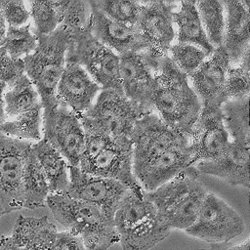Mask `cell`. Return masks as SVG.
Masks as SVG:
<instances>
[{
  "mask_svg": "<svg viewBox=\"0 0 250 250\" xmlns=\"http://www.w3.org/2000/svg\"><path fill=\"white\" fill-rule=\"evenodd\" d=\"M152 95V110L169 127L188 139L200 114L202 104L183 73L166 56L158 66Z\"/></svg>",
  "mask_w": 250,
  "mask_h": 250,
  "instance_id": "6da1fadb",
  "label": "cell"
},
{
  "mask_svg": "<svg viewBox=\"0 0 250 250\" xmlns=\"http://www.w3.org/2000/svg\"><path fill=\"white\" fill-rule=\"evenodd\" d=\"M46 205L66 231L82 239L87 250H107L119 242L113 218L96 205L65 193H50Z\"/></svg>",
  "mask_w": 250,
  "mask_h": 250,
  "instance_id": "7a4b0ae2",
  "label": "cell"
},
{
  "mask_svg": "<svg viewBox=\"0 0 250 250\" xmlns=\"http://www.w3.org/2000/svg\"><path fill=\"white\" fill-rule=\"evenodd\" d=\"M194 166L144 196L153 205L158 218L171 230L188 229L195 222L207 189L198 179Z\"/></svg>",
  "mask_w": 250,
  "mask_h": 250,
  "instance_id": "3957f363",
  "label": "cell"
},
{
  "mask_svg": "<svg viewBox=\"0 0 250 250\" xmlns=\"http://www.w3.org/2000/svg\"><path fill=\"white\" fill-rule=\"evenodd\" d=\"M113 223L122 250H148L171 231L144 191L138 194L128 189L115 209Z\"/></svg>",
  "mask_w": 250,
  "mask_h": 250,
  "instance_id": "277c9868",
  "label": "cell"
},
{
  "mask_svg": "<svg viewBox=\"0 0 250 250\" xmlns=\"http://www.w3.org/2000/svg\"><path fill=\"white\" fill-rule=\"evenodd\" d=\"M36 37L35 50L22 61L24 74L37 90L45 112L58 104L56 89L65 65L69 31L59 25L52 33Z\"/></svg>",
  "mask_w": 250,
  "mask_h": 250,
  "instance_id": "5b68a950",
  "label": "cell"
},
{
  "mask_svg": "<svg viewBox=\"0 0 250 250\" xmlns=\"http://www.w3.org/2000/svg\"><path fill=\"white\" fill-rule=\"evenodd\" d=\"M65 61L80 64L102 90L112 89L123 93L119 77V56L96 39L90 29L69 31Z\"/></svg>",
  "mask_w": 250,
  "mask_h": 250,
  "instance_id": "8992f818",
  "label": "cell"
},
{
  "mask_svg": "<svg viewBox=\"0 0 250 250\" xmlns=\"http://www.w3.org/2000/svg\"><path fill=\"white\" fill-rule=\"evenodd\" d=\"M151 112L129 100L123 93L112 89L101 90L94 104L83 116L118 142L131 141L136 122ZM79 116V115H78Z\"/></svg>",
  "mask_w": 250,
  "mask_h": 250,
  "instance_id": "52a82bcc",
  "label": "cell"
},
{
  "mask_svg": "<svg viewBox=\"0 0 250 250\" xmlns=\"http://www.w3.org/2000/svg\"><path fill=\"white\" fill-rule=\"evenodd\" d=\"M186 138L188 137L164 123L154 111L141 117L136 122L130 137L133 148V169L136 179L159 155Z\"/></svg>",
  "mask_w": 250,
  "mask_h": 250,
  "instance_id": "ba28073f",
  "label": "cell"
},
{
  "mask_svg": "<svg viewBox=\"0 0 250 250\" xmlns=\"http://www.w3.org/2000/svg\"><path fill=\"white\" fill-rule=\"evenodd\" d=\"M242 217L225 200L207 192L193 225L186 232L210 243L229 242L244 231Z\"/></svg>",
  "mask_w": 250,
  "mask_h": 250,
  "instance_id": "9c48e42d",
  "label": "cell"
},
{
  "mask_svg": "<svg viewBox=\"0 0 250 250\" xmlns=\"http://www.w3.org/2000/svg\"><path fill=\"white\" fill-rule=\"evenodd\" d=\"M31 142L0 133V212L2 215L23 208L21 180Z\"/></svg>",
  "mask_w": 250,
  "mask_h": 250,
  "instance_id": "30bf717a",
  "label": "cell"
},
{
  "mask_svg": "<svg viewBox=\"0 0 250 250\" xmlns=\"http://www.w3.org/2000/svg\"><path fill=\"white\" fill-rule=\"evenodd\" d=\"M42 138L63 156L69 166H79L85 135L76 113L60 104L43 112Z\"/></svg>",
  "mask_w": 250,
  "mask_h": 250,
  "instance_id": "8fae6325",
  "label": "cell"
},
{
  "mask_svg": "<svg viewBox=\"0 0 250 250\" xmlns=\"http://www.w3.org/2000/svg\"><path fill=\"white\" fill-rule=\"evenodd\" d=\"M176 3L167 1L142 2L141 14L136 24L146 43L145 51L150 59L160 62L168 56L175 38L173 13Z\"/></svg>",
  "mask_w": 250,
  "mask_h": 250,
  "instance_id": "7c38bea8",
  "label": "cell"
},
{
  "mask_svg": "<svg viewBox=\"0 0 250 250\" xmlns=\"http://www.w3.org/2000/svg\"><path fill=\"white\" fill-rule=\"evenodd\" d=\"M160 62L150 59L145 51L128 52L119 56V77L123 94L148 111H153L151 102Z\"/></svg>",
  "mask_w": 250,
  "mask_h": 250,
  "instance_id": "4fadbf2b",
  "label": "cell"
},
{
  "mask_svg": "<svg viewBox=\"0 0 250 250\" xmlns=\"http://www.w3.org/2000/svg\"><path fill=\"white\" fill-rule=\"evenodd\" d=\"M68 196L96 205L107 216L113 218L116 207L128 191L119 182L82 172L78 167L69 166Z\"/></svg>",
  "mask_w": 250,
  "mask_h": 250,
  "instance_id": "5bb4252c",
  "label": "cell"
},
{
  "mask_svg": "<svg viewBox=\"0 0 250 250\" xmlns=\"http://www.w3.org/2000/svg\"><path fill=\"white\" fill-rule=\"evenodd\" d=\"M229 142L221 106L202 105L188 143L194 165L199 161L217 158L226 150Z\"/></svg>",
  "mask_w": 250,
  "mask_h": 250,
  "instance_id": "9a60e30c",
  "label": "cell"
},
{
  "mask_svg": "<svg viewBox=\"0 0 250 250\" xmlns=\"http://www.w3.org/2000/svg\"><path fill=\"white\" fill-rule=\"evenodd\" d=\"M78 168L90 175L115 180L138 194H142L144 191L134 174L131 141L118 142L114 140L94 159Z\"/></svg>",
  "mask_w": 250,
  "mask_h": 250,
  "instance_id": "2e32d148",
  "label": "cell"
},
{
  "mask_svg": "<svg viewBox=\"0 0 250 250\" xmlns=\"http://www.w3.org/2000/svg\"><path fill=\"white\" fill-rule=\"evenodd\" d=\"M101 90V86L80 64L65 61L57 85L56 100L58 104L81 115L91 108Z\"/></svg>",
  "mask_w": 250,
  "mask_h": 250,
  "instance_id": "e0dca14e",
  "label": "cell"
},
{
  "mask_svg": "<svg viewBox=\"0 0 250 250\" xmlns=\"http://www.w3.org/2000/svg\"><path fill=\"white\" fill-rule=\"evenodd\" d=\"M229 57L223 46L215 48L209 59L188 78L202 105L221 106L224 104V88L229 67Z\"/></svg>",
  "mask_w": 250,
  "mask_h": 250,
  "instance_id": "ac0fdd59",
  "label": "cell"
},
{
  "mask_svg": "<svg viewBox=\"0 0 250 250\" xmlns=\"http://www.w3.org/2000/svg\"><path fill=\"white\" fill-rule=\"evenodd\" d=\"M92 14L90 31L101 43L118 56L128 52H143L147 46L136 25L113 21L98 10L90 1Z\"/></svg>",
  "mask_w": 250,
  "mask_h": 250,
  "instance_id": "d6986e66",
  "label": "cell"
},
{
  "mask_svg": "<svg viewBox=\"0 0 250 250\" xmlns=\"http://www.w3.org/2000/svg\"><path fill=\"white\" fill-rule=\"evenodd\" d=\"M188 143V138L181 140L148 165L137 179L145 191H151L157 188L190 166H194Z\"/></svg>",
  "mask_w": 250,
  "mask_h": 250,
  "instance_id": "ffe728a7",
  "label": "cell"
},
{
  "mask_svg": "<svg viewBox=\"0 0 250 250\" xmlns=\"http://www.w3.org/2000/svg\"><path fill=\"white\" fill-rule=\"evenodd\" d=\"M226 25L223 47L231 66L238 65L249 50L250 1H224Z\"/></svg>",
  "mask_w": 250,
  "mask_h": 250,
  "instance_id": "44dd1931",
  "label": "cell"
},
{
  "mask_svg": "<svg viewBox=\"0 0 250 250\" xmlns=\"http://www.w3.org/2000/svg\"><path fill=\"white\" fill-rule=\"evenodd\" d=\"M249 156L250 148L230 141L220 156L208 161H199L194 167L198 173L218 177L230 186L249 188Z\"/></svg>",
  "mask_w": 250,
  "mask_h": 250,
  "instance_id": "7402d4cb",
  "label": "cell"
},
{
  "mask_svg": "<svg viewBox=\"0 0 250 250\" xmlns=\"http://www.w3.org/2000/svg\"><path fill=\"white\" fill-rule=\"evenodd\" d=\"M31 150L47 178L50 193H64L69 184V165L63 156L44 138L32 144Z\"/></svg>",
  "mask_w": 250,
  "mask_h": 250,
  "instance_id": "603a6c76",
  "label": "cell"
},
{
  "mask_svg": "<svg viewBox=\"0 0 250 250\" xmlns=\"http://www.w3.org/2000/svg\"><path fill=\"white\" fill-rule=\"evenodd\" d=\"M58 230L47 216L26 217L20 215L15 223L12 239L21 248L41 247L49 248Z\"/></svg>",
  "mask_w": 250,
  "mask_h": 250,
  "instance_id": "cb8c5ba5",
  "label": "cell"
},
{
  "mask_svg": "<svg viewBox=\"0 0 250 250\" xmlns=\"http://www.w3.org/2000/svg\"><path fill=\"white\" fill-rule=\"evenodd\" d=\"M173 21L178 28L179 43L192 44L210 56L215 48L209 42L202 26L195 1H182L178 11L173 13Z\"/></svg>",
  "mask_w": 250,
  "mask_h": 250,
  "instance_id": "d4e9b609",
  "label": "cell"
},
{
  "mask_svg": "<svg viewBox=\"0 0 250 250\" xmlns=\"http://www.w3.org/2000/svg\"><path fill=\"white\" fill-rule=\"evenodd\" d=\"M21 194L23 207L29 209L46 206V199L50 194L47 178L31 148L26 157L23 169Z\"/></svg>",
  "mask_w": 250,
  "mask_h": 250,
  "instance_id": "484cf974",
  "label": "cell"
},
{
  "mask_svg": "<svg viewBox=\"0 0 250 250\" xmlns=\"http://www.w3.org/2000/svg\"><path fill=\"white\" fill-rule=\"evenodd\" d=\"M225 127L231 141L250 148L249 97L230 100L221 105Z\"/></svg>",
  "mask_w": 250,
  "mask_h": 250,
  "instance_id": "4316f807",
  "label": "cell"
},
{
  "mask_svg": "<svg viewBox=\"0 0 250 250\" xmlns=\"http://www.w3.org/2000/svg\"><path fill=\"white\" fill-rule=\"evenodd\" d=\"M3 99L5 115L12 118L42 105L37 90L25 74H22L4 94Z\"/></svg>",
  "mask_w": 250,
  "mask_h": 250,
  "instance_id": "83f0119b",
  "label": "cell"
},
{
  "mask_svg": "<svg viewBox=\"0 0 250 250\" xmlns=\"http://www.w3.org/2000/svg\"><path fill=\"white\" fill-rule=\"evenodd\" d=\"M43 130V105H39L0 125V133L21 141H40Z\"/></svg>",
  "mask_w": 250,
  "mask_h": 250,
  "instance_id": "f1b7e54d",
  "label": "cell"
},
{
  "mask_svg": "<svg viewBox=\"0 0 250 250\" xmlns=\"http://www.w3.org/2000/svg\"><path fill=\"white\" fill-rule=\"evenodd\" d=\"M195 6L211 45L214 48L223 46L226 25L224 1H195Z\"/></svg>",
  "mask_w": 250,
  "mask_h": 250,
  "instance_id": "f546056e",
  "label": "cell"
},
{
  "mask_svg": "<svg viewBox=\"0 0 250 250\" xmlns=\"http://www.w3.org/2000/svg\"><path fill=\"white\" fill-rule=\"evenodd\" d=\"M249 54L248 50L238 65L229 66L225 88H224V103L230 100H239L249 97L250 93V75H249Z\"/></svg>",
  "mask_w": 250,
  "mask_h": 250,
  "instance_id": "4dcf8cb0",
  "label": "cell"
},
{
  "mask_svg": "<svg viewBox=\"0 0 250 250\" xmlns=\"http://www.w3.org/2000/svg\"><path fill=\"white\" fill-rule=\"evenodd\" d=\"M37 46V37L30 30V24L8 26L3 44L7 54L14 60H22L31 54Z\"/></svg>",
  "mask_w": 250,
  "mask_h": 250,
  "instance_id": "1f68e13d",
  "label": "cell"
},
{
  "mask_svg": "<svg viewBox=\"0 0 250 250\" xmlns=\"http://www.w3.org/2000/svg\"><path fill=\"white\" fill-rule=\"evenodd\" d=\"M29 14L35 24L34 34L48 35L61 23L60 1H31Z\"/></svg>",
  "mask_w": 250,
  "mask_h": 250,
  "instance_id": "d6a6232c",
  "label": "cell"
},
{
  "mask_svg": "<svg viewBox=\"0 0 250 250\" xmlns=\"http://www.w3.org/2000/svg\"><path fill=\"white\" fill-rule=\"evenodd\" d=\"M61 6V23L69 31L90 29L92 8L90 1L62 0Z\"/></svg>",
  "mask_w": 250,
  "mask_h": 250,
  "instance_id": "836d02e7",
  "label": "cell"
},
{
  "mask_svg": "<svg viewBox=\"0 0 250 250\" xmlns=\"http://www.w3.org/2000/svg\"><path fill=\"white\" fill-rule=\"evenodd\" d=\"M92 4L107 18L129 25H136L142 2L126 0H94Z\"/></svg>",
  "mask_w": 250,
  "mask_h": 250,
  "instance_id": "e575fe53",
  "label": "cell"
},
{
  "mask_svg": "<svg viewBox=\"0 0 250 250\" xmlns=\"http://www.w3.org/2000/svg\"><path fill=\"white\" fill-rule=\"evenodd\" d=\"M168 57L183 73L189 76L205 61L207 55L195 45L177 43L169 48Z\"/></svg>",
  "mask_w": 250,
  "mask_h": 250,
  "instance_id": "d590c367",
  "label": "cell"
},
{
  "mask_svg": "<svg viewBox=\"0 0 250 250\" xmlns=\"http://www.w3.org/2000/svg\"><path fill=\"white\" fill-rule=\"evenodd\" d=\"M24 74L23 61L12 59L3 47H0V81L12 87Z\"/></svg>",
  "mask_w": 250,
  "mask_h": 250,
  "instance_id": "8d00e7d4",
  "label": "cell"
},
{
  "mask_svg": "<svg viewBox=\"0 0 250 250\" xmlns=\"http://www.w3.org/2000/svg\"><path fill=\"white\" fill-rule=\"evenodd\" d=\"M0 12L8 26H22L30 17L22 1H0Z\"/></svg>",
  "mask_w": 250,
  "mask_h": 250,
  "instance_id": "74e56055",
  "label": "cell"
},
{
  "mask_svg": "<svg viewBox=\"0 0 250 250\" xmlns=\"http://www.w3.org/2000/svg\"><path fill=\"white\" fill-rule=\"evenodd\" d=\"M48 250H87L82 239L68 231L57 232Z\"/></svg>",
  "mask_w": 250,
  "mask_h": 250,
  "instance_id": "f35d334b",
  "label": "cell"
},
{
  "mask_svg": "<svg viewBox=\"0 0 250 250\" xmlns=\"http://www.w3.org/2000/svg\"><path fill=\"white\" fill-rule=\"evenodd\" d=\"M200 250H250V240L247 239L243 243L232 245L229 242L211 243L208 248H202Z\"/></svg>",
  "mask_w": 250,
  "mask_h": 250,
  "instance_id": "ab89813d",
  "label": "cell"
},
{
  "mask_svg": "<svg viewBox=\"0 0 250 250\" xmlns=\"http://www.w3.org/2000/svg\"><path fill=\"white\" fill-rule=\"evenodd\" d=\"M0 250H22L18 246L11 236H3L0 238Z\"/></svg>",
  "mask_w": 250,
  "mask_h": 250,
  "instance_id": "60d3db41",
  "label": "cell"
},
{
  "mask_svg": "<svg viewBox=\"0 0 250 250\" xmlns=\"http://www.w3.org/2000/svg\"><path fill=\"white\" fill-rule=\"evenodd\" d=\"M6 84L0 81V125L6 121V115L4 111V90L6 89Z\"/></svg>",
  "mask_w": 250,
  "mask_h": 250,
  "instance_id": "b9f144b4",
  "label": "cell"
},
{
  "mask_svg": "<svg viewBox=\"0 0 250 250\" xmlns=\"http://www.w3.org/2000/svg\"><path fill=\"white\" fill-rule=\"evenodd\" d=\"M7 23L4 20V17L2 16L1 12H0V47L3 46L4 44V40H5V36H6V32H7Z\"/></svg>",
  "mask_w": 250,
  "mask_h": 250,
  "instance_id": "7bdbcfd3",
  "label": "cell"
},
{
  "mask_svg": "<svg viewBox=\"0 0 250 250\" xmlns=\"http://www.w3.org/2000/svg\"><path fill=\"white\" fill-rule=\"evenodd\" d=\"M28 250H47V249H44V248H41V247H36V246H34V247H30V248H27Z\"/></svg>",
  "mask_w": 250,
  "mask_h": 250,
  "instance_id": "ee69618b",
  "label": "cell"
},
{
  "mask_svg": "<svg viewBox=\"0 0 250 250\" xmlns=\"http://www.w3.org/2000/svg\"><path fill=\"white\" fill-rule=\"evenodd\" d=\"M22 250H28L27 248H22Z\"/></svg>",
  "mask_w": 250,
  "mask_h": 250,
  "instance_id": "f6af8a7d",
  "label": "cell"
},
{
  "mask_svg": "<svg viewBox=\"0 0 250 250\" xmlns=\"http://www.w3.org/2000/svg\"><path fill=\"white\" fill-rule=\"evenodd\" d=\"M1 216H2V214H1V212H0V217H1Z\"/></svg>",
  "mask_w": 250,
  "mask_h": 250,
  "instance_id": "bcb514c9",
  "label": "cell"
}]
</instances>
